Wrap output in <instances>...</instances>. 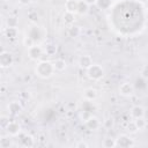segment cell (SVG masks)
<instances>
[{
    "label": "cell",
    "instance_id": "6da1fadb",
    "mask_svg": "<svg viewBox=\"0 0 148 148\" xmlns=\"http://www.w3.org/2000/svg\"><path fill=\"white\" fill-rule=\"evenodd\" d=\"M35 72L36 74L42 77V79H47L50 77L56 71H54V67H53V64L47 61V60H39V62L36 65V68H35Z\"/></svg>",
    "mask_w": 148,
    "mask_h": 148
},
{
    "label": "cell",
    "instance_id": "7a4b0ae2",
    "mask_svg": "<svg viewBox=\"0 0 148 148\" xmlns=\"http://www.w3.org/2000/svg\"><path fill=\"white\" fill-rule=\"evenodd\" d=\"M105 72H104V68L101 66V65H97V64H92L88 69H87V75L90 80H94V81H98L101 80L103 76H104Z\"/></svg>",
    "mask_w": 148,
    "mask_h": 148
},
{
    "label": "cell",
    "instance_id": "3957f363",
    "mask_svg": "<svg viewBox=\"0 0 148 148\" xmlns=\"http://www.w3.org/2000/svg\"><path fill=\"white\" fill-rule=\"evenodd\" d=\"M44 53H45V52H44L43 47L39 46V45L34 44L32 46L28 47V56H29V58H30L31 60H35V61H37V60H42Z\"/></svg>",
    "mask_w": 148,
    "mask_h": 148
},
{
    "label": "cell",
    "instance_id": "277c9868",
    "mask_svg": "<svg viewBox=\"0 0 148 148\" xmlns=\"http://www.w3.org/2000/svg\"><path fill=\"white\" fill-rule=\"evenodd\" d=\"M116 146L120 147V148H130V147H134L135 142L134 140L126 134H120L117 139H116Z\"/></svg>",
    "mask_w": 148,
    "mask_h": 148
},
{
    "label": "cell",
    "instance_id": "5b68a950",
    "mask_svg": "<svg viewBox=\"0 0 148 148\" xmlns=\"http://www.w3.org/2000/svg\"><path fill=\"white\" fill-rule=\"evenodd\" d=\"M14 62V57L9 51H2L0 53V66L2 68H7L12 66Z\"/></svg>",
    "mask_w": 148,
    "mask_h": 148
},
{
    "label": "cell",
    "instance_id": "8992f818",
    "mask_svg": "<svg viewBox=\"0 0 148 148\" xmlns=\"http://www.w3.org/2000/svg\"><path fill=\"white\" fill-rule=\"evenodd\" d=\"M5 130H6V132L8 133V135H10V136H16V135H18V134L21 133V126H20V124H18L17 121H15V120L9 121Z\"/></svg>",
    "mask_w": 148,
    "mask_h": 148
},
{
    "label": "cell",
    "instance_id": "52a82bcc",
    "mask_svg": "<svg viewBox=\"0 0 148 148\" xmlns=\"http://www.w3.org/2000/svg\"><path fill=\"white\" fill-rule=\"evenodd\" d=\"M119 94L124 97H130L134 94V87L130 82H124L119 87Z\"/></svg>",
    "mask_w": 148,
    "mask_h": 148
},
{
    "label": "cell",
    "instance_id": "ba28073f",
    "mask_svg": "<svg viewBox=\"0 0 148 148\" xmlns=\"http://www.w3.org/2000/svg\"><path fill=\"white\" fill-rule=\"evenodd\" d=\"M84 125H86V127L88 130L96 131V130H98L101 127V120L95 116H90L87 120H84Z\"/></svg>",
    "mask_w": 148,
    "mask_h": 148
},
{
    "label": "cell",
    "instance_id": "9c48e42d",
    "mask_svg": "<svg viewBox=\"0 0 148 148\" xmlns=\"http://www.w3.org/2000/svg\"><path fill=\"white\" fill-rule=\"evenodd\" d=\"M79 66L82 68V69H88L94 62H92V58L89 56V54H83V56H81L80 58H79Z\"/></svg>",
    "mask_w": 148,
    "mask_h": 148
},
{
    "label": "cell",
    "instance_id": "30bf717a",
    "mask_svg": "<svg viewBox=\"0 0 148 148\" xmlns=\"http://www.w3.org/2000/svg\"><path fill=\"white\" fill-rule=\"evenodd\" d=\"M18 135H20V142H21V145L23 147H28L29 148V147H32L35 145V140H34V138L31 135L23 134V133H20Z\"/></svg>",
    "mask_w": 148,
    "mask_h": 148
},
{
    "label": "cell",
    "instance_id": "8fae6325",
    "mask_svg": "<svg viewBox=\"0 0 148 148\" xmlns=\"http://www.w3.org/2000/svg\"><path fill=\"white\" fill-rule=\"evenodd\" d=\"M8 111H9V113L10 114H14V116H16V114H18L21 111H22V105H21V103L20 102H17V101H13V102H10L9 104H8Z\"/></svg>",
    "mask_w": 148,
    "mask_h": 148
},
{
    "label": "cell",
    "instance_id": "7c38bea8",
    "mask_svg": "<svg viewBox=\"0 0 148 148\" xmlns=\"http://www.w3.org/2000/svg\"><path fill=\"white\" fill-rule=\"evenodd\" d=\"M145 113H146V110L141 105H134L131 109V116H132L133 119L140 118V117H145Z\"/></svg>",
    "mask_w": 148,
    "mask_h": 148
},
{
    "label": "cell",
    "instance_id": "4fadbf2b",
    "mask_svg": "<svg viewBox=\"0 0 148 148\" xmlns=\"http://www.w3.org/2000/svg\"><path fill=\"white\" fill-rule=\"evenodd\" d=\"M62 21L66 25H73L74 22H75V13H72V12H65L64 15H62Z\"/></svg>",
    "mask_w": 148,
    "mask_h": 148
},
{
    "label": "cell",
    "instance_id": "5bb4252c",
    "mask_svg": "<svg viewBox=\"0 0 148 148\" xmlns=\"http://www.w3.org/2000/svg\"><path fill=\"white\" fill-rule=\"evenodd\" d=\"M83 96L86 98V101H94L97 97V90L95 88H86L83 91Z\"/></svg>",
    "mask_w": 148,
    "mask_h": 148
},
{
    "label": "cell",
    "instance_id": "9a60e30c",
    "mask_svg": "<svg viewBox=\"0 0 148 148\" xmlns=\"http://www.w3.org/2000/svg\"><path fill=\"white\" fill-rule=\"evenodd\" d=\"M52 64H53V67H54V71H56V72H62V71H65L66 67H67L66 61H65L64 59H61V58H57Z\"/></svg>",
    "mask_w": 148,
    "mask_h": 148
},
{
    "label": "cell",
    "instance_id": "2e32d148",
    "mask_svg": "<svg viewBox=\"0 0 148 148\" xmlns=\"http://www.w3.org/2000/svg\"><path fill=\"white\" fill-rule=\"evenodd\" d=\"M89 3H87L86 1L83 0H79L77 1V9H76V13L80 14V15H86L89 10Z\"/></svg>",
    "mask_w": 148,
    "mask_h": 148
},
{
    "label": "cell",
    "instance_id": "e0dca14e",
    "mask_svg": "<svg viewBox=\"0 0 148 148\" xmlns=\"http://www.w3.org/2000/svg\"><path fill=\"white\" fill-rule=\"evenodd\" d=\"M67 34L71 38H77L80 35H81V28L79 25H69L68 27V30H67Z\"/></svg>",
    "mask_w": 148,
    "mask_h": 148
},
{
    "label": "cell",
    "instance_id": "ac0fdd59",
    "mask_svg": "<svg viewBox=\"0 0 148 148\" xmlns=\"http://www.w3.org/2000/svg\"><path fill=\"white\" fill-rule=\"evenodd\" d=\"M77 1H79V0H66V2H65V9H66V12L76 13V9H77Z\"/></svg>",
    "mask_w": 148,
    "mask_h": 148
},
{
    "label": "cell",
    "instance_id": "d6986e66",
    "mask_svg": "<svg viewBox=\"0 0 148 148\" xmlns=\"http://www.w3.org/2000/svg\"><path fill=\"white\" fill-rule=\"evenodd\" d=\"M18 35V30L17 28H12V27H7L5 29V36L8 39H15Z\"/></svg>",
    "mask_w": 148,
    "mask_h": 148
},
{
    "label": "cell",
    "instance_id": "ffe728a7",
    "mask_svg": "<svg viewBox=\"0 0 148 148\" xmlns=\"http://www.w3.org/2000/svg\"><path fill=\"white\" fill-rule=\"evenodd\" d=\"M112 0H96L95 5L97 6V8L102 9V10H105V9H109L111 6H112Z\"/></svg>",
    "mask_w": 148,
    "mask_h": 148
},
{
    "label": "cell",
    "instance_id": "44dd1931",
    "mask_svg": "<svg viewBox=\"0 0 148 148\" xmlns=\"http://www.w3.org/2000/svg\"><path fill=\"white\" fill-rule=\"evenodd\" d=\"M102 146L104 148H113V147H117L116 146V139H112V138H105L102 142Z\"/></svg>",
    "mask_w": 148,
    "mask_h": 148
},
{
    "label": "cell",
    "instance_id": "7402d4cb",
    "mask_svg": "<svg viewBox=\"0 0 148 148\" xmlns=\"http://www.w3.org/2000/svg\"><path fill=\"white\" fill-rule=\"evenodd\" d=\"M44 52H45L49 57L54 56V54L57 53V46H56L54 44H47V45L45 46V49H44Z\"/></svg>",
    "mask_w": 148,
    "mask_h": 148
},
{
    "label": "cell",
    "instance_id": "603a6c76",
    "mask_svg": "<svg viewBox=\"0 0 148 148\" xmlns=\"http://www.w3.org/2000/svg\"><path fill=\"white\" fill-rule=\"evenodd\" d=\"M134 123L138 127V130H143L146 126H147V120L145 119V117H140V118H135L134 119Z\"/></svg>",
    "mask_w": 148,
    "mask_h": 148
},
{
    "label": "cell",
    "instance_id": "cb8c5ba5",
    "mask_svg": "<svg viewBox=\"0 0 148 148\" xmlns=\"http://www.w3.org/2000/svg\"><path fill=\"white\" fill-rule=\"evenodd\" d=\"M13 145V141L9 136H2L0 139V147L1 148H9Z\"/></svg>",
    "mask_w": 148,
    "mask_h": 148
},
{
    "label": "cell",
    "instance_id": "d4e9b609",
    "mask_svg": "<svg viewBox=\"0 0 148 148\" xmlns=\"http://www.w3.org/2000/svg\"><path fill=\"white\" fill-rule=\"evenodd\" d=\"M6 23H7V27L17 28V25H18V17H16V16H9L6 20Z\"/></svg>",
    "mask_w": 148,
    "mask_h": 148
},
{
    "label": "cell",
    "instance_id": "484cf974",
    "mask_svg": "<svg viewBox=\"0 0 148 148\" xmlns=\"http://www.w3.org/2000/svg\"><path fill=\"white\" fill-rule=\"evenodd\" d=\"M28 18H29V21H30L31 23H36V22L39 20V16H38L37 12L32 10V12H30V13L28 14Z\"/></svg>",
    "mask_w": 148,
    "mask_h": 148
},
{
    "label": "cell",
    "instance_id": "4316f807",
    "mask_svg": "<svg viewBox=\"0 0 148 148\" xmlns=\"http://www.w3.org/2000/svg\"><path fill=\"white\" fill-rule=\"evenodd\" d=\"M113 125H114V120H113V118H106L104 121H103V126L105 127V128H112L113 127Z\"/></svg>",
    "mask_w": 148,
    "mask_h": 148
},
{
    "label": "cell",
    "instance_id": "83f0119b",
    "mask_svg": "<svg viewBox=\"0 0 148 148\" xmlns=\"http://www.w3.org/2000/svg\"><path fill=\"white\" fill-rule=\"evenodd\" d=\"M127 131L130 132V133H136L139 130H138V127H136V125H135V123H134V120L133 121H130L128 124H127Z\"/></svg>",
    "mask_w": 148,
    "mask_h": 148
},
{
    "label": "cell",
    "instance_id": "f1b7e54d",
    "mask_svg": "<svg viewBox=\"0 0 148 148\" xmlns=\"http://www.w3.org/2000/svg\"><path fill=\"white\" fill-rule=\"evenodd\" d=\"M140 76L143 80H148V66H143L140 71Z\"/></svg>",
    "mask_w": 148,
    "mask_h": 148
},
{
    "label": "cell",
    "instance_id": "f546056e",
    "mask_svg": "<svg viewBox=\"0 0 148 148\" xmlns=\"http://www.w3.org/2000/svg\"><path fill=\"white\" fill-rule=\"evenodd\" d=\"M9 121H10L9 118H7L6 116H2V117H1V127H2V128H6V126L8 125Z\"/></svg>",
    "mask_w": 148,
    "mask_h": 148
},
{
    "label": "cell",
    "instance_id": "4dcf8cb0",
    "mask_svg": "<svg viewBox=\"0 0 148 148\" xmlns=\"http://www.w3.org/2000/svg\"><path fill=\"white\" fill-rule=\"evenodd\" d=\"M75 147L76 148H88L89 147V145L86 142V141H83V140H81V141H79V142H76V145H75Z\"/></svg>",
    "mask_w": 148,
    "mask_h": 148
},
{
    "label": "cell",
    "instance_id": "1f68e13d",
    "mask_svg": "<svg viewBox=\"0 0 148 148\" xmlns=\"http://www.w3.org/2000/svg\"><path fill=\"white\" fill-rule=\"evenodd\" d=\"M20 2H21L22 5H28V3L31 2V0H20Z\"/></svg>",
    "mask_w": 148,
    "mask_h": 148
},
{
    "label": "cell",
    "instance_id": "d6a6232c",
    "mask_svg": "<svg viewBox=\"0 0 148 148\" xmlns=\"http://www.w3.org/2000/svg\"><path fill=\"white\" fill-rule=\"evenodd\" d=\"M83 1H86V2L89 3V5H94V3L96 2V0H83Z\"/></svg>",
    "mask_w": 148,
    "mask_h": 148
},
{
    "label": "cell",
    "instance_id": "836d02e7",
    "mask_svg": "<svg viewBox=\"0 0 148 148\" xmlns=\"http://www.w3.org/2000/svg\"><path fill=\"white\" fill-rule=\"evenodd\" d=\"M139 1H141V2H146L147 0H139Z\"/></svg>",
    "mask_w": 148,
    "mask_h": 148
}]
</instances>
